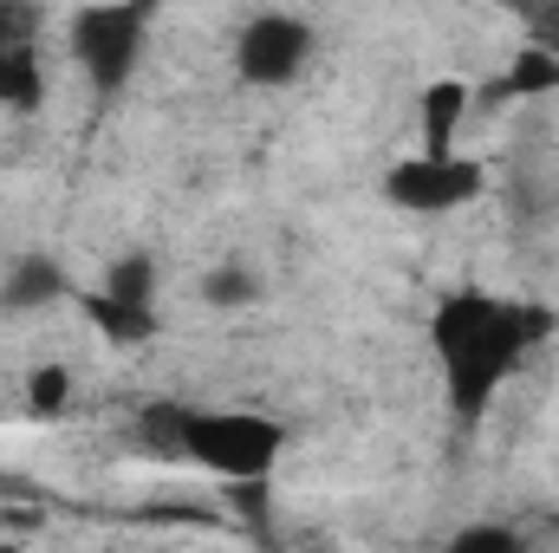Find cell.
Masks as SVG:
<instances>
[{
	"instance_id": "4",
	"label": "cell",
	"mask_w": 559,
	"mask_h": 553,
	"mask_svg": "<svg viewBox=\"0 0 559 553\" xmlns=\"http://www.w3.org/2000/svg\"><path fill=\"white\" fill-rule=\"evenodd\" d=\"M488 189V169L462 150H417L384 169V202L404 215H455Z\"/></svg>"
},
{
	"instance_id": "16",
	"label": "cell",
	"mask_w": 559,
	"mask_h": 553,
	"mask_svg": "<svg viewBox=\"0 0 559 553\" xmlns=\"http://www.w3.org/2000/svg\"><path fill=\"white\" fill-rule=\"evenodd\" d=\"M449 548H455V553H514V548H521V534H514V528H488V521H481V528H462Z\"/></svg>"
},
{
	"instance_id": "1",
	"label": "cell",
	"mask_w": 559,
	"mask_h": 553,
	"mask_svg": "<svg viewBox=\"0 0 559 553\" xmlns=\"http://www.w3.org/2000/svg\"><path fill=\"white\" fill-rule=\"evenodd\" d=\"M547 332H554L547 306L501 299V293H481V286L442 293L436 313H429V352H436V378H442L449 416L462 430H475Z\"/></svg>"
},
{
	"instance_id": "6",
	"label": "cell",
	"mask_w": 559,
	"mask_h": 553,
	"mask_svg": "<svg viewBox=\"0 0 559 553\" xmlns=\"http://www.w3.org/2000/svg\"><path fill=\"white\" fill-rule=\"evenodd\" d=\"M79 313H85V326H92L105 345H150V339L163 332V313H156L150 299H124V293H105V286L79 293Z\"/></svg>"
},
{
	"instance_id": "14",
	"label": "cell",
	"mask_w": 559,
	"mask_h": 553,
	"mask_svg": "<svg viewBox=\"0 0 559 553\" xmlns=\"http://www.w3.org/2000/svg\"><path fill=\"white\" fill-rule=\"evenodd\" d=\"M98 286H105V293H124V299H150V306H156V255H143V248L118 255V261L105 268Z\"/></svg>"
},
{
	"instance_id": "12",
	"label": "cell",
	"mask_w": 559,
	"mask_h": 553,
	"mask_svg": "<svg viewBox=\"0 0 559 553\" xmlns=\"http://www.w3.org/2000/svg\"><path fill=\"white\" fill-rule=\"evenodd\" d=\"M20 398H26V411L39 416V423L66 416L72 411V365H33L20 378Z\"/></svg>"
},
{
	"instance_id": "15",
	"label": "cell",
	"mask_w": 559,
	"mask_h": 553,
	"mask_svg": "<svg viewBox=\"0 0 559 553\" xmlns=\"http://www.w3.org/2000/svg\"><path fill=\"white\" fill-rule=\"evenodd\" d=\"M33 33H39V7L33 0H0V52L33 39Z\"/></svg>"
},
{
	"instance_id": "17",
	"label": "cell",
	"mask_w": 559,
	"mask_h": 553,
	"mask_svg": "<svg viewBox=\"0 0 559 553\" xmlns=\"http://www.w3.org/2000/svg\"><path fill=\"white\" fill-rule=\"evenodd\" d=\"M547 20H559V0H547Z\"/></svg>"
},
{
	"instance_id": "13",
	"label": "cell",
	"mask_w": 559,
	"mask_h": 553,
	"mask_svg": "<svg viewBox=\"0 0 559 553\" xmlns=\"http://www.w3.org/2000/svg\"><path fill=\"white\" fill-rule=\"evenodd\" d=\"M202 299H209L215 313H248V306H261V274L241 268V261L209 268V274H202Z\"/></svg>"
},
{
	"instance_id": "7",
	"label": "cell",
	"mask_w": 559,
	"mask_h": 553,
	"mask_svg": "<svg viewBox=\"0 0 559 553\" xmlns=\"http://www.w3.org/2000/svg\"><path fill=\"white\" fill-rule=\"evenodd\" d=\"M72 299V274L59 268V255H20L0 280V313H46Z\"/></svg>"
},
{
	"instance_id": "3",
	"label": "cell",
	"mask_w": 559,
	"mask_h": 553,
	"mask_svg": "<svg viewBox=\"0 0 559 553\" xmlns=\"http://www.w3.org/2000/svg\"><path fill=\"white\" fill-rule=\"evenodd\" d=\"M156 13L163 0H92L72 13V66L85 72V85L98 98H118L131 79H138L143 52H150V33H156Z\"/></svg>"
},
{
	"instance_id": "9",
	"label": "cell",
	"mask_w": 559,
	"mask_h": 553,
	"mask_svg": "<svg viewBox=\"0 0 559 553\" xmlns=\"http://www.w3.org/2000/svg\"><path fill=\"white\" fill-rule=\"evenodd\" d=\"M46 59H39V39H20V46H7L0 52V111H13V118H33V111H46Z\"/></svg>"
},
{
	"instance_id": "8",
	"label": "cell",
	"mask_w": 559,
	"mask_h": 553,
	"mask_svg": "<svg viewBox=\"0 0 559 553\" xmlns=\"http://www.w3.org/2000/svg\"><path fill=\"white\" fill-rule=\"evenodd\" d=\"M475 98H468V79H436L423 85L417 98V150H455L462 125H468Z\"/></svg>"
},
{
	"instance_id": "10",
	"label": "cell",
	"mask_w": 559,
	"mask_h": 553,
	"mask_svg": "<svg viewBox=\"0 0 559 553\" xmlns=\"http://www.w3.org/2000/svg\"><path fill=\"white\" fill-rule=\"evenodd\" d=\"M501 92H508V98H547V92H559V46H547V39H527V46L508 59Z\"/></svg>"
},
{
	"instance_id": "5",
	"label": "cell",
	"mask_w": 559,
	"mask_h": 553,
	"mask_svg": "<svg viewBox=\"0 0 559 553\" xmlns=\"http://www.w3.org/2000/svg\"><path fill=\"white\" fill-rule=\"evenodd\" d=\"M312 46H319L312 20H299L286 7H267V13L241 20V33H235V72H241V85L280 92V85H293L312 66Z\"/></svg>"
},
{
	"instance_id": "2",
	"label": "cell",
	"mask_w": 559,
	"mask_h": 553,
	"mask_svg": "<svg viewBox=\"0 0 559 553\" xmlns=\"http://www.w3.org/2000/svg\"><path fill=\"white\" fill-rule=\"evenodd\" d=\"M280 456H286V423L267 411L189 404V416H182V462L215 482H274Z\"/></svg>"
},
{
	"instance_id": "11",
	"label": "cell",
	"mask_w": 559,
	"mask_h": 553,
	"mask_svg": "<svg viewBox=\"0 0 559 553\" xmlns=\"http://www.w3.org/2000/svg\"><path fill=\"white\" fill-rule=\"evenodd\" d=\"M182 416H189V398H150L138 411V449L143 456L182 462Z\"/></svg>"
}]
</instances>
